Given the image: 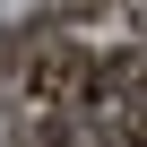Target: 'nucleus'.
Instances as JSON below:
<instances>
[{"instance_id":"f257e3e1","label":"nucleus","mask_w":147,"mask_h":147,"mask_svg":"<svg viewBox=\"0 0 147 147\" xmlns=\"http://www.w3.org/2000/svg\"><path fill=\"white\" fill-rule=\"evenodd\" d=\"M87 43H69V35H35L18 43V78H26V113L35 121H61V113H78L87 104Z\"/></svg>"},{"instance_id":"f03ea898","label":"nucleus","mask_w":147,"mask_h":147,"mask_svg":"<svg viewBox=\"0 0 147 147\" xmlns=\"http://www.w3.org/2000/svg\"><path fill=\"white\" fill-rule=\"evenodd\" d=\"M18 43H26L18 26H0V78H9V69H18Z\"/></svg>"},{"instance_id":"7ed1b4c3","label":"nucleus","mask_w":147,"mask_h":147,"mask_svg":"<svg viewBox=\"0 0 147 147\" xmlns=\"http://www.w3.org/2000/svg\"><path fill=\"white\" fill-rule=\"evenodd\" d=\"M130 26H138V35H147V0H130Z\"/></svg>"},{"instance_id":"20e7f679","label":"nucleus","mask_w":147,"mask_h":147,"mask_svg":"<svg viewBox=\"0 0 147 147\" xmlns=\"http://www.w3.org/2000/svg\"><path fill=\"white\" fill-rule=\"evenodd\" d=\"M69 9H104V0H69Z\"/></svg>"}]
</instances>
